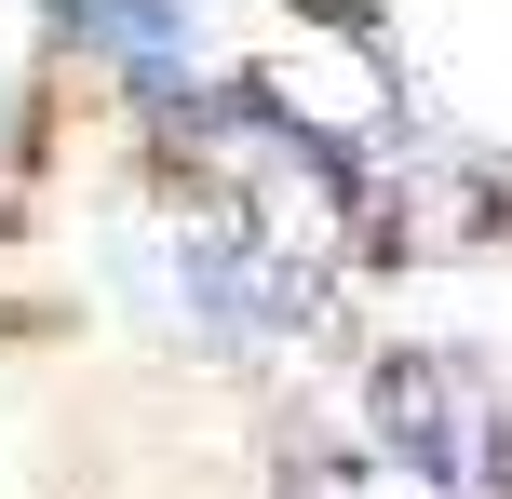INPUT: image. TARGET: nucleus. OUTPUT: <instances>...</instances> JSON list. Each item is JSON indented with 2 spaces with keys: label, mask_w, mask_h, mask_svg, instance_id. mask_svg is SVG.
Returning a JSON list of instances; mask_svg holds the SVG:
<instances>
[{
  "label": "nucleus",
  "mask_w": 512,
  "mask_h": 499,
  "mask_svg": "<svg viewBox=\"0 0 512 499\" xmlns=\"http://www.w3.org/2000/svg\"><path fill=\"white\" fill-rule=\"evenodd\" d=\"M364 446L418 499H512V405L459 351H378L364 365Z\"/></svg>",
  "instance_id": "f257e3e1"
},
{
  "label": "nucleus",
  "mask_w": 512,
  "mask_h": 499,
  "mask_svg": "<svg viewBox=\"0 0 512 499\" xmlns=\"http://www.w3.org/2000/svg\"><path fill=\"white\" fill-rule=\"evenodd\" d=\"M283 499H418L378 446H297L283 459Z\"/></svg>",
  "instance_id": "f03ea898"
}]
</instances>
